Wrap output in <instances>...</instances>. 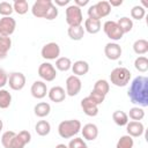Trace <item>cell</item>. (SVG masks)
<instances>
[{
	"mask_svg": "<svg viewBox=\"0 0 148 148\" xmlns=\"http://www.w3.org/2000/svg\"><path fill=\"white\" fill-rule=\"evenodd\" d=\"M16 29V21L12 16L0 18V36L10 37Z\"/></svg>",
	"mask_w": 148,
	"mask_h": 148,
	"instance_id": "obj_10",
	"label": "cell"
},
{
	"mask_svg": "<svg viewBox=\"0 0 148 148\" xmlns=\"http://www.w3.org/2000/svg\"><path fill=\"white\" fill-rule=\"evenodd\" d=\"M68 148H89L82 138H74L69 141Z\"/></svg>",
	"mask_w": 148,
	"mask_h": 148,
	"instance_id": "obj_39",
	"label": "cell"
},
{
	"mask_svg": "<svg viewBox=\"0 0 148 148\" xmlns=\"http://www.w3.org/2000/svg\"><path fill=\"white\" fill-rule=\"evenodd\" d=\"M56 148H68V146H66L65 143H59L56 146Z\"/></svg>",
	"mask_w": 148,
	"mask_h": 148,
	"instance_id": "obj_47",
	"label": "cell"
},
{
	"mask_svg": "<svg viewBox=\"0 0 148 148\" xmlns=\"http://www.w3.org/2000/svg\"><path fill=\"white\" fill-rule=\"evenodd\" d=\"M16 135V133L14 131H6L2 135H1V145L5 148H10L12 141L14 139V136Z\"/></svg>",
	"mask_w": 148,
	"mask_h": 148,
	"instance_id": "obj_37",
	"label": "cell"
},
{
	"mask_svg": "<svg viewBox=\"0 0 148 148\" xmlns=\"http://www.w3.org/2000/svg\"><path fill=\"white\" fill-rule=\"evenodd\" d=\"M87 14H88V17H89V18L99 20V17H98V14H97V10H96V7H95V5H91V6L88 8V12H87Z\"/></svg>",
	"mask_w": 148,
	"mask_h": 148,
	"instance_id": "obj_43",
	"label": "cell"
},
{
	"mask_svg": "<svg viewBox=\"0 0 148 148\" xmlns=\"http://www.w3.org/2000/svg\"><path fill=\"white\" fill-rule=\"evenodd\" d=\"M71 0H54V6H59V7H62V6H67Z\"/></svg>",
	"mask_w": 148,
	"mask_h": 148,
	"instance_id": "obj_45",
	"label": "cell"
},
{
	"mask_svg": "<svg viewBox=\"0 0 148 148\" xmlns=\"http://www.w3.org/2000/svg\"><path fill=\"white\" fill-rule=\"evenodd\" d=\"M8 83V74L5 69L0 68V89H2Z\"/></svg>",
	"mask_w": 148,
	"mask_h": 148,
	"instance_id": "obj_42",
	"label": "cell"
},
{
	"mask_svg": "<svg viewBox=\"0 0 148 148\" xmlns=\"http://www.w3.org/2000/svg\"><path fill=\"white\" fill-rule=\"evenodd\" d=\"M66 22L68 24V27H75V25H81L83 22V15H82V9L77 6L69 5L67 6L66 10Z\"/></svg>",
	"mask_w": 148,
	"mask_h": 148,
	"instance_id": "obj_4",
	"label": "cell"
},
{
	"mask_svg": "<svg viewBox=\"0 0 148 148\" xmlns=\"http://www.w3.org/2000/svg\"><path fill=\"white\" fill-rule=\"evenodd\" d=\"M82 89V82L79 76L69 75L66 79V95L74 97L76 96Z\"/></svg>",
	"mask_w": 148,
	"mask_h": 148,
	"instance_id": "obj_9",
	"label": "cell"
},
{
	"mask_svg": "<svg viewBox=\"0 0 148 148\" xmlns=\"http://www.w3.org/2000/svg\"><path fill=\"white\" fill-rule=\"evenodd\" d=\"M72 72L75 76H83L89 72V64L86 60H76L74 64H72Z\"/></svg>",
	"mask_w": 148,
	"mask_h": 148,
	"instance_id": "obj_19",
	"label": "cell"
},
{
	"mask_svg": "<svg viewBox=\"0 0 148 148\" xmlns=\"http://www.w3.org/2000/svg\"><path fill=\"white\" fill-rule=\"evenodd\" d=\"M109 3H110V6H111V8H112V7H118V6H121V5H123V0H117V1L110 0Z\"/></svg>",
	"mask_w": 148,
	"mask_h": 148,
	"instance_id": "obj_46",
	"label": "cell"
},
{
	"mask_svg": "<svg viewBox=\"0 0 148 148\" xmlns=\"http://www.w3.org/2000/svg\"><path fill=\"white\" fill-rule=\"evenodd\" d=\"M134 146V140L132 136L130 135H123L119 138V140L117 141L116 148H133Z\"/></svg>",
	"mask_w": 148,
	"mask_h": 148,
	"instance_id": "obj_35",
	"label": "cell"
},
{
	"mask_svg": "<svg viewBox=\"0 0 148 148\" xmlns=\"http://www.w3.org/2000/svg\"><path fill=\"white\" fill-rule=\"evenodd\" d=\"M35 131L39 136H46L51 132V125L47 120H39L35 125Z\"/></svg>",
	"mask_w": 148,
	"mask_h": 148,
	"instance_id": "obj_25",
	"label": "cell"
},
{
	"mask_svg": "<svg viewBox=\"0 0 148 148\" xmlns=\"http://www.w3.org/2000/svg\"><path fill=\"white\" fill-rule=\"evenodd\" d=\"M72 68V60L67 57H59L56 60V69L60 72H67Z\"/></svg>",
	"mask_w": 148,
	"mask_h": 148,
	"instance_id": "obj_28",
	"label": "cell"
},
{
	"mask_svg": "<svg viewBox=\"0 0 148 148\" xmlns=\"http://www.w3.org/2000/svg\"><path fill=\"white\" fill-rule=\"evenodd\" d=\"M12 104V94L6 89H0V109H7Z\"/></svg>",
	"mask_w": 148,
	"mask_h": 148,
	"instance_id": "obj_31",
	"label": "cell"
},
{
	"mask_svg": "<svg viewBox=\"0 0 148 148\" xmlns=\"http://www.w3.org/2000/svg\"><path fill=\"white\" fill-rule=\"evenodd\" d=\"M126 132L127 135L132 136V138H139L145 132V126L141 121H128L126 125Z\"/></svg>",
	"mask_w": 148,
	"mask_h": 148,
	"instance_id": "obj_16",
	"label": "cell"
},
{
	"mask_svg": "<svg viewBox=\"0 0 148 148\" xmlns=\"http://www.w3.org/2000/svg\"><path fill=\"white\" fill-rule=\"evenodd\" d=\"M134 67L140 73H146L148 71V59L145 56H139L134 60Z\"/></svg>",
	"mask_w": 148,
	"mask_h": 148,
	"instance_id": "obj_34",
	"label": "cell"
},
{
	"mask_svg": "<svg viewBox=\"0 0 148 148\" xmlns=\"http://www.w3.org/2000/svg\"><path fill=\"white\" fill-rule=\"evenodd\" d=\"M81 121L77 119H69L62 120L58 125V134L62 139H71L75 136L79 132H81Z\"/></svg>",
	"mask_w": 148,
	"mask_h": 148,
	"instance_id": "obj_2",
	"label": "cell"
},
{
	"mask_svg": "<svg viewBox=\"0 0 148 148\" xmlns=\"http://www.w3.org/2000/svg\"><path fill=\"white\" fill-rule=\"evenodd\" d=\"M58 14H59L58 7L54 6V3H53V1H52V5L50 6V8H49V10H47V13H46V15H45V20H47V21H52V20L57 18Z\"/></svg>",
	"mask_w": 148,
	"mask_h": 148,
	"instance_id": "obj_40",
	"label": "cell"
},
{
	"mask_svg": "<svg viewBox=\"0 0 148 148\" xmlns=\"http://www.w3.org/2000/svg\"><path fill=\"white\" fill-rule=\"evenodd\" d=\"M12 49V38L0 36V60L5 59Z\"/></svg>",
	"mask_w": 148,
	"mask_h": 148,
	"instance_id": "obj_24",
	"label": "cell"
},
{
	"mask_svg": "<svg viewBox=\"0 0 148 148\" xmlns=\"http://www.w3.org/2000/svg\"><path fill=\"white\" fill-rule=\"evenodd\" d=\"M13 9L18 15H24L29 10V3L27 0H15L13 2Z\"/></svg>",
	"mask_w": 148,
	"mask_h": 148,
	"instance_id": "obj_29",
	"label": "cell"
},
{
	"mask_svg": "<svg viewBox=\"0 0 148 148\" xmlns=\"http://www.w3.org/2000/svg\"><path fill=\"white\" fill-rule=\"evenodd\" d=\"M81 133L84 140L87 141H94L97 139L98 136V127L95 124H86L83 125V127H81Z\"/></svg>",
	"mask_w": 148,
	"mask_h": 148,
	"instance_id": "obj_18",
	"label": "cell"
},
{
	"mask_svg": "<svg viewBox=\"0 0 148 148\" xmlns=\"http://www.w3.org/2000/svg\"><path fill=\"white\" fill-rule=\"evenodd\" d=\"M127 96L131 103L136 104L140 108L148 106V79L143 75H139L131 82Z\"/></svg>",
	"mask_w": 148,
	"mask_h": 148,
	"instance_id": "obj_1",
	"label": "cell"
},
{
	"mask_svg": "<svg viewBox=\"0 0 148 148\" xmlns=\"http://www.w3.org/2000/svg\"><path fill=\"white\" fill-rule=\"evenodd\" d=\"M25 82H27L25 75L21 72H13L8 75V83L7 84H9V88L12 90H15V91L22 90L25 86Z\"/></svg>",
	"mask_w": 148,
	"mask_h": 148,
	"instance_id": "obj_8",
	"label": "cell"
},
{
	"mask_svg": "<svg viewBox=\"0 0 148 148\" xmlns=\"http://www.w3.org/2000/svg\"><path fill=\"white\" fill-rule=\"evenodd\" d=\"M81 109L88 117H96L98 114V105L89 96L81 99Z\"/></svg>",
	"mask_w": 148,
	"mask_h": 148,
	"instance_id": "obj_15",
	"label": "cell"
},
{
	"mask_svg": "<svg viewBox=\"0 0 148 148\" xmlns=\"http://www.w3.org/2000/svg\"><path fill=\"white\" fill-rule=\"evenodd\" d=\"M117 24L119 25V28L121 29V31H123L124 35L127 34V32H130V31L133 29V21H132V18H130V17H127V16L120 17V18L117 21Z\"/></svg>",
	"mask_w": 148,
	"mask_h": 148,
	"instance_id": "obj_30",
	"label": "cell"
},
{
	"mask_svg": "<svg viewBox=\"0 0 148 148\" xmlns=\"http://www.w3.org/2000/svg\"><path fill=\"white\" fill-rule=\"evenodd\" d=\"M145 16H146V9H145L142 6L136 5V6H134V7L131 9V17H132L133 20L140 21V20H142Z\"/></svg>",
	"mask_w": 148,
	"mask_h": 148,
	"instance_id": "obj_36",
	"label": "cell"
},
{
	"mask_svg": "<svg viewBox=\"0 0 148 148\" xmlns=\"http://www.w3.org/2000/svg\"><path fill=\"white\" fill-rule=\"evenodd\" d=\"M131 80V72L126 67H116L111 71L110 82L116 87H126Z\"/></svg>",
	"mask_w": 148,
	"mask_h": 148,
	"instance_id": "obj_3",
	"label": "cell"
},
{
	"mask_svg": "<svg viewBox=\"0 0 148 148\" xmlns=\"http://www.w3.org/2000/svg\"><path fill=\"white\" fill-rule=\"evenodd\" d=\"M47 87H46V83L42 80H37L35 81L32 84H31V88H30V92H31V96L36 99H42L44 98L46 95H47Z\"/></svg>",
	"mask_w": 148,
	"mask_h": 148,
	"instance_id": "obj_14",
	"label": "cell"
},
{
	"mask_svg": "<svg viewBox=\"0 0 148 148\" xmlns=\"http://www.w3.org/2000/svg\"><path fill=\"white\" fill-rule=\"evenodd\" d=\"M112 120L118 126H126L128 123V116L126 112H124L121 110H116L112 113Z\"/></svg>",
	"mask_w": 148,
	"mask_h": 148,
	"instance_id": "obj_27",
	"label": "cell"
},
{
	"mask_svg": "<svg viewBox=\"0 0 148 148\" xmlns=\"http://www.w3.org/2000/svg\"><path fill=\"white\" fill-rule=\"evenodd\" d=\"M52 5V0H37L31 7V13L37 18H45V15Z\"/></svg>",
	"mask_w": 148,
	"mask_h": 148,
	"instance_id": "obj_11",
	"label": "cell"
},
{
	"mask_svg": "<svg viewBox=\"0 0 148 148\" xmlns=\"http://www.w3.org/2000/svg\"><path fill=\"white\" fill-rule=\"evenodd\" d=\"M103 31L106 35L108 38H110L111 40H113L114 43L117 40H120L124 36L121 29L119 28V25L117 24L116 21H105L103 24Z\"/></svg>",
	"mask_w": 148,
	"mask_h": 148,
	"instance_id": "obj_5",
	"label": "cell"
},
{
	"mask_svg": "<svg viewBox=\"0 0 148 148\" xmlns=\"http://www.w3.org/2000/svg\"><path fill=\"white\" fill-rule=\"evenodd\" d=\"M40 56L45 60H57L60 56V46L54 42L46 43L40 50Z\"/></svg>",
	"mask_w": 148,
	"mask_h": 148,
	"instance_id": "obj_7",
	"label": "cell"
},
{
	"mask_svg": "<svg viewBox=\"0 0 148 148\" xmlns=\"http://www.w3.org/2000/svg\"><path fill=\"white\" fill-rule=\"evenodd\" d=\"M133 51L134 53H136L138 56H142V54H146L148 52V42L143 38H140V39H136L134 43H133Z\"/></svg>",
	"mask_w": 148,
	"mask_h": 148,
	"instance_id": "obj_26",
	"label": "cell"
},
{
	"mask_svg": "<svg viewBox=\"0 0 148 148\" xmlns=\"http://www.w3.org/2000/svg\"><path fill=\"white\" fill-rule=\"evenodd\" d=\"M92 89L98 91V92H101V94H103L104 96H106L109 90H110V83L106 80H104V79H99V80H97L95 82Z\"/></svg>",
	"mask_w": 148,
	"mask_h": 148,
	"instance_id": "obj_32",
	"label": "cell"
},
{
	"mask_svg": "<svg viewBox=\"0 0 148 148\" xmlns=\"http://www.w3.org/2000/svg\"><path fill=\"white\" fill-rule=\"evenodd\" d=\"M84 28L83 25H75V27H68L67 35L72 40H81L84 36Z\"/></svg>",
	"mask_w": 148,
	"mask_h": 148,
	"instance_id": "obj_21",
	"label": "cell"
},
{
	"mask_svg": "<svg viewBox=\"0 0 148 148\" xmlns=\"http://www.w3.org/2000/svg\"><path fill=\"white\" fill-rule=\"evenodd\" d=\"M38 75L44 82H52L57 77V69L51 62H42L38 67Z\"/></svg>",
	"mask_w": 148,
	"mask_h": 148,
	"instance_id": "obj_6",
	"label": "cell"
},
{
	"mask_svg": "<svg viewBox=\"0 0 148 148\" xmlns=\"http://www.w3.org/2000/svg\"><path fill=\"white\" fill-rule=\"evenodd\" d=\"M14 9H13V3L7 2V1H2L0 2V15H2V17L6 16H10L13 14Z\"/></svg>",
	"mask_w": 148,
	"mask_h": 148,
	"instance_id": "obj_38",
	"label": "cell"
},
{
	"mask_svg": "<svg viewBox=\"0 0 148 148\" xmlns=\"http://www.w3.org/2000/svg\"><path fill=\"white\" fill-rule=\"evenodd\" d=\"M2 128H3V123H2V120H1V118H0V132L2 131Z\"/></svg>",
	"mask_w": 148,
	"mask_h": 148,
	"instance_id": "obj_48",
	"label": "cell"
},
{
	"mask_svg": "<svg viewBox=\"0 0 148 148\" xmlns=\"http://www.w3.org/2000/svg\"><path fill=\"white\" fill-rule=\"evenodd\" d=\"M89 97H90L97 105L102 104V103L104 102V99H105V96H104L103 94H101V92H98V91H96V90H94V89L90 91Z\"/></svg>",
	"mask_w": 148,
	"mask_h": 148,
	"instance_id": "obj_41",
	"label": "cell"
},
{
	"mask_svg": "<svg viewBox=\"0 0 148 148\" xmlns=\"http://www.w3.org/2000/svg\"><path fill=\"white\" fill-rule=\"evenodd\" d=\"M34 112H35V114H36L37 117H39V118H45V117H47V116L50 114V112H51V105H50L49 103H46V102H39V103H37V104L35 105Z\"/></svg>",
	"mask_w": 148,
	"mask_h": 148,
	"instance_id": "obj_22",
	"label": "cell"
},
{
	"mask_svg": "<svg viewBox=\"0 0 148 148\" xmlns=\"http://www.w3.org/2000/svg\"><path fill=\"white\" fill-rule=\"evenodd\" d=\"M89 3V0H74V5L77 6V7H84Z\"/></svg>",
	"mask_w": 148,
	"mask_h": 148,
	"instance_id": "obj_44",
	"label": "cell"
},
{
	"mask_svg": "<svg viewBox=\"0 0 148 148\" xmlns=\"http://www.w3.org/2000/svg\"><path fill=\"white\" fill-rule=\"evenodd\" d=\"M123 53L121 46L114 42H110L104 46V54L109 60H118Z\"/></svg>",
	"mask_w": 148,
	"mask_h": 148,
	"instance_id": "obj_13",
	"label": "cell"
},
{
	"mask_svg": "<svg viewBox=\"0 0 148 148\" xmlns=\"http://www.w3.org/2000/svg\"><path fill=\"white\" fill-rule=\"evenodd\" d=\"M47 96L50 98V101L54 102V103H61L65 101L66 98V90L60 87V86H54L52 87L49 91H47Z\"/></svg>",
	"mask_w": 148,
	"mask_h": 148,
	"instance_id": "obj_17",
	"label": "cell"
},
{
	"mask_svg": "<svg viewBox=\"0 0 148 148\" xmlns=\"http://www.w3.org/2000/svg\"><path fill=\"white\" fill-rule=\"evenodd\" d=\"M31 141V134L29 131H21L18 133H16V135L14 136L10 148H24L29 142Z\"/></svg>",
	"mask_w": 148,
	"mask_h": 148,
	"instance_id": "obj_12",
	"label": "cell"
},
{
	"mask_svg": "<svg viewBox=\"0 0 148 148\" xmlns=\"http://www.w3.org/2000/svg\"><path fill=\"white\" fill-rule=\"evenodd\" d=\"M127 116L134 121H140L145 118V110L140 106H133L130 109V112L127 113Z\"/></svg>",
	"mask_w": 148,
	"mask_h": 148,
	"instance_id": "obj_33",
	"label": "cell"
},
{
	"mask_svg": "<svg viewBox=\"0 0 148 148\" xmlns=\"http://www.w3.org/2000/svg\"><path fill=\"white\" fill-rule=\"evenodd\" d=\"M95 7H96V10H97V14H98L99 20L103 18V17H106L111 13V6H110L109 1L101 0L97 3H95Z\"/></svg>",
	"mask_w": 148,
	"mask_h": 148,
	"instance_id": "obj_23",
	"label": "cell"
},
{
	"mask_svg": "<svg viewBox=\"0 0 148 148\" xmlns=\"http://www.w3.org/2000/svg\"><path fill=\"white\" fill-rule=\"evenodd\" d=\"M102 29V23L101 20H95V18H87L84 21V31H87L90 35H95L99 32Z\"/></svg>",
	"mask_w": 148,
	"mask_h": 148,
	"instance_id": "obj_20",
	"label": "cell"
}]
</instances>
